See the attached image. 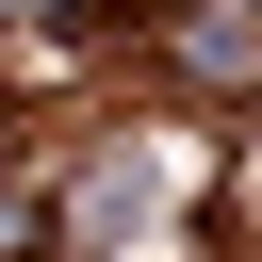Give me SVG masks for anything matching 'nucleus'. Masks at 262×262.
Wrapping results in <instances>:
<instances>
[{"label":"nucleus","instance_id":"obj_1","mask_svg":"<svg viewBox=\"0 0 262 262\" xmlns=\"http://www.w3.org/2000/svg\"><path fill=\"white\" fill-rule=\"evenodd\" d=\"M164 66L229 115V98H246V0H180V16H164Z\"/></svg>","mask_w":262,"mask_h":262}]
</instances>
